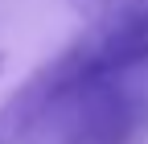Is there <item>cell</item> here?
Segmentation results:
<instances>
[{
	"mask_svg": "<svg viewBox=\"0 0 148 144\" xmlns=\"http://www.w3.org/2000/svg\"><path fill=\"white\" fill-rule=\"evenodd\" d=\"M66 53L99 74H148V0H115Z\"/></svg>",
	"mask_w": 148,
	"mask_h": 144,
	"instance_id": "obj_2",
	"label": "cell"
},
{
	"mask_svg": "<svg viewBox=\"0 0 148 144\" xmlns=\"http://www.w3.org/2000/svg\"><path fill=\"white\" fill-rule=\"evenodd\" d=\"M82 4H107V8H111V4H115V0H82Z\"/></svg>",
	"mask_w": 148,
	"mask_h": 144,
	"instance_id": "obj_3",
	"label": "cell"
},
{
	"mask_svg": "<svg viewBox=\"0 0 148 144\" xmlns=\"http://www.w3.org/2000/svg\"><path fill=\"white\" fill-rule=\"evenodd\" d=\"M148 78L99 74L62 49L0 103V144H136Z\"/></svg>",
	"mask_w": 148,
	"mask_h": 144,
	"instance_id": "obj_1",
	"label": "cell"
}]
</instances>
